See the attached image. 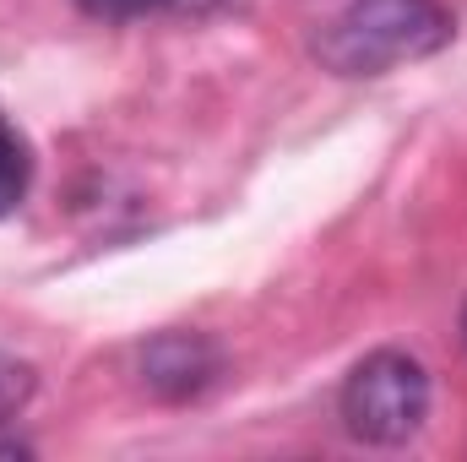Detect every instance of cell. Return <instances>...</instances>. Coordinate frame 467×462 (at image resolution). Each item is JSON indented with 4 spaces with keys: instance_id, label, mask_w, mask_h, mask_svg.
I'll return each mask as SVG.
<instances>
[{
    "instance_id": "1",
    "label": "cell",
    "mask_w": 467,
    "mask_h": 462,
    "mask_svg": "<svg viewBox=\"0 0 467 462\" xmlns=\"http://www.w3.org/2000/svg\"><path fill=\"white\" fill-rule=\"evenodd\" d=\"M457 22L441 0H348L316 38V60L337 77H386L451 44Z\"/></svg>"
},
{
    "instance_id": "2",
    "label": "cell",
    "mask_w": 467,
    "mask_h": 462,
    "mask_svg": "<svg viewBox=\"0 0 467 462\" xmlns=\"http://www.w3.org/2000/svg\"><path fill=\"white\" fill-rule=\"evenodd\" d=\"M343 430L364 446H402L430 419V375L402 348H375L348 370L337 392Z\"/></svg>"
},
{
    "instance_id": "3",
    "label": "cell",
    "mask_w": 467,
    "mask_h": 462,
    "mask_svg": "<svg viewBox=\"0 0 467 462\" xmlns=\"http://www.w3.org/2000/svg\"><path fill=\"white\" fill-rule=\"evenodd\" d=\"M218 370H223V353L207 338H196V332H163V338H152L141 348V381L163 403L202 397L218 381Z\"/></svg>"
},
{
    "instance_id": "4",
    "label": "cell",
    "mask_w": 467,
    "mask_h": 462,
    "mask_svg": "<svg viewBox=\"0 0 467 462\" xmlns=\"http://www.w3.org/2000/svg\"><path fill=\"white\" fill-rule=\"evenodd\" d=\"M27 180H33V152H27V142L0 120V218L16 213V202L27 196Z\"/></svg>"
},
{
    "instance_id": "5",
    "label": "cell",
    "mask_w": 467,
    "mask_h": 462,
    "mask_svg": "<svg viewBox=\"0 0 467 462\" xmlns=\"http://www.w3.org/2000/svg\"><path fill=\"white\" fill-rule=\"evenodd\" d=\"M27 397H33V370H27L22 359H5V353H0V425L16 419ZM0 452H27V446H22V441H16V446L0 441Z\"/></svg>"
},
{
    "instance_id": "6",
    "label": "cell",
    "mask_w": 467,
    "mask_h": 462,
    "mask_svg": "<svg viewBox=\"0 0 467 462\" xmlns=\"http://www.w3.org/2000/svg\"><path fill=\"white\" fill-rule=\"evenodd\" d=\"M77 5L93 11V16H109V22H130V16H147V11H158L169 0H77Z\"/></svg>"
},
{
    "instance_id": "7",
    "label": "cell",
    "mask_w": 467,
    "mask_h": 462,
    "mask_svg": "<svg viewBox=\"0 0 467 462\" xmlns=\"http://www.w3.org/2000/svg\"><path fill=\"white\" fill-rule=\"evenodd\" d=\"M462 338H467V310H462Z\"/></svg>"
}]
</instances>
